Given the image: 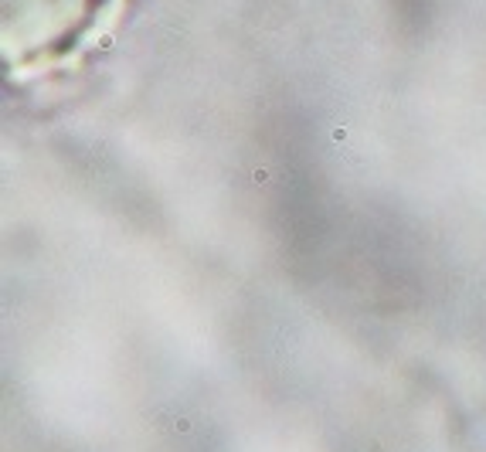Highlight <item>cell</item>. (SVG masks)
I'll return each instance as SVG.
<instances>
[{"label": "cell", "mask_w": 486, "mask_h": 452, "mask_svg": "<svg viewBox=\"0 0 486 452\" xmlns=\"http://www.w3.org/2000/svg\"><path fill=\"white\" fill-rule=\"evenodd\" d=\"M113 0H4V61L17 75H45L99 34Z\"/></svg>", "instance_id": "1"}]
</instances>
